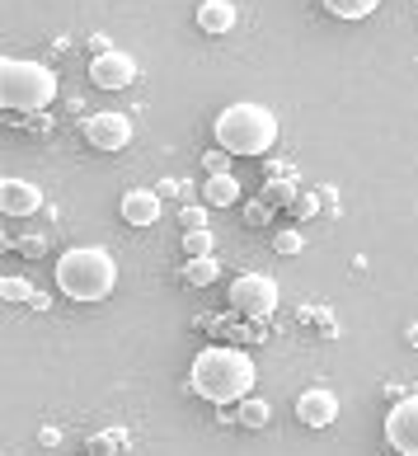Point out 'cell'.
Listing matches in <instances>:
<instances>
[{"label": "cell", "instance_id": "6da1fadb", "mask_svg": "<svg viewBox=\"0 0 418 456\" xmlns=\"http://www.w3.org/2000/svg\"><path fill=\"white\" fill-rule=\"evenodd\" d=\"M254 381H259V367L245 348H203L193 358V371H189V386L212 404L245 400L254 391Z\"/></svg>", "mask_w": 418, "mask_h": 456}, {"label": "cell", "instance_id": "7a4b0ae2", "mask_svg": "<svg viewBox=\"0 0 418 456\" xmlns=\"http://www.w3.org/2000/svg\"><path fill=\"white\" fill-rule=\"evenodd\" d=\"M212 137L221 151H230V156H269L273 142H277V118H273V109L245 99V104H230V109L216 113Z\"/></svg>", "mask_w": 418, "mask_h": 456}, {"label": "cell", "instance_id": "3957f363", "mask_svg": "<svg viewBox=\"0 0 418 456\" xmlns=\"http://www.w3.org/2000/svg\"><path fill=\"white\" fill-rule=\"evenodd\" d=\"M118 282V264L99 245H76L57 259V292L71 301H104Z\"/></svg>", "mask_w": 418, "mask_h": 456}, {"label": "cell", "instance_id": "277c9868", "mask_svg": "<svg viewBox=\"0 0 418 456\" xmlns=\"http://www.w3.org/2000/svg\"><path fill=\"white\" fill-rule=\"evenodd\" d=\"M57 99V71L43 61H20L5 57L0 61V104L20 109V113H38Z\"/></svg>", "mask_w": 418, "mask_h": 456}, {"label": "cell", "instance_id": "5b68a950", "mask_svg": "<svg viewBox=\"0 0 418 456\" xmlns=\"http://www.w3.org/2000/svg\"><path fill=\"white\" fill-rule=\"evenodd\" d=\"M230 306H236L240 315H249V320L273 315V311H277V282L263 278V273L236 278V282H230Z\"/></svg>", "mask_w": 418, "mask_h": 456}, {"label": "cell", "instance_id": "8992f818", "mask_svg": "<svg viewBox=\"0 0 418 456\" xmlns=\"http://www.w3.org/2000/svg\"><path fill=\"white\" fill-rule=\"evenodd\" d=\"M80 132H85V142L94 151H123L132 142V118L118 113V109H99L80 123Z\"/></svg>", "mask_w": 418, "mask_h": 456}, {"label": "cell", "instance_id": "52a82bcc", "mask_svg": "<svg viewBox=\"0 0 418 456\" xmlns=\"http://www.w3.org/2000/svg\"><path fill=\"white\" fill-rule=\"evenodd\" d=\"M386 443L405 456H418V395H405L386 414Z\"/></svg>", "mask_w": 418, "mask_h": 456}, {"label": "cell", "instance_id": "ba28073f", "mask_svg": "<svg viewBox=\"0 0 418 456\" xmlns=\"http://www.w3.org/2000/svg\"><path fill=\"white\" fill-rule=\"evenodd\" d=\"M90 80L99 90H127L132 80H137V61L127 53H118V47H104V53L90 61Z\"/></svg>", "mask_w": 418, "mask_h": 456}, {"label": "cell", "instance_id": "9c48e42d", "mask_svg": "<svg viewBox=\"0 0 418 456\" xmlns=\"http://www.w3.org/2000/svg\"><path fill=\"white\" fill-rule=\"evenodd\" d=\"M38 208H43L38 183L14 179V175L0 179V212H5V216H28V212H38Z\"/></svg>", "mask_w": 418, "mask_h": 456}, {"label": "cell", "instance_id": "30bf717a", "mask_svg": "<svg viewBox=\"0 0 418 456\" xmlns=\"http://www.w3.org/2000/svg\"><path fill=\"white\" fill-rule=\"evenodd\" d=\"M296 419L306 428H329L334 419H339V395L334 391H306L296 400Z\"/></svg>", "mask_w": 418, "mask_h": 456}, {"label": "cell", "instance_id": "8fae6325", "mask_svg": "<svg viewBox=\"0 0 418 456\" xmlns=\"http://www.w3.org/2000/svg\"><path fill=\"white\" fill-rule=\"evenodd\" d=\"M197 28H203L207 38L230 33L236 28V5H230V0H203V5H197Z\"/></svg>", "mask_w": 418, "mask_h": 456}, {"label": "cell", "instance_id": "7c38bea8", "mask_svg": "<svg viewBox=\"0 0 418 456\" xmlns=\"http://www.w3.org/2000/svg\"><path fill=\"white\" fill-rule=\"evenodd\" d=\"M156 216H160V193L132 189V193L123 198V222H127V226H156Z\"/></svg>", "mask_w": 418, "mask_h": 456}, {"label": "cell", "instance_id": "4fadbf2b", "mask_svg": "<svg viewBox=\"0 0 418 456\" xmlns=\"http://www.w3.org/2000/svg\"><path fill=\"white\" fill-rule=\"evenodd\" d=\"M203 202H207V208H236V202H240V179L230 175V170H221V175H207Z\"/></svg>", "mask_w": 418, "mask_h": 456}, {"label": "cell", "instance_id": "5bb4252c", "mask_svg": "<svg viewBox=\"0 0 418 456\" xmlns=\"http://www.w3.org/2000/svg\"><path fill=\"white\" fill-rule=\"evenodd\" d=\"M320 5L334 14V20H366L381 0H320Z\"/></svg>", "mask_w": 418, "mask_h": 456}, {"label": "cell", "instance_id": "9a60e30c", "mask_svg": "<svg viewBox=\"0 0 418 456\" xmlns=\"http://www.w3.org/2000/svg\"><path fill=\"white\" fill-rule=\"evenodd\" d=\"M183 282H189V287H207V282H216V259H212V255L189 259V268H183Z\"/></svg>", "mask_w": 418, "mask_h": 456}, {"label": "cell", "instance_id": "2e32d148", "mask_svg": "<svg viewBox=\"0 0 418 456\" xmlns=\"http://www.w3.org/2000/svg\"><path fill=\"white\" fill-rule=\"evenodd\" d=\"M212 249H216L212 226L207 231H183V255H189V259H203V255H212Z\"/></svg>", "mask_w": 418, "mask_h": 456}, {"label": "cell", "instance_id": "e0dca14e", "mask_svg": "<svg viewBox=\"0 0 418 456\" xmlns=\"http://www.w3.org/2000/svg\"><path fill=\"white\" fill-rule=\"evenodd\" d=\"M240 424H249V428H263V424H269V404L245 395V404H240Z\"/></svg>", "mask_w": 418, "mask_h": 456}, {"label": "cell", "instance_id": "ac0fdd59", "mask_svg": "<svg viewBox=\"0 0 418 456\" xmlns=\"http://www.w3.org/2000/svg\"><path fill=\"white\" fill-rule=\"evenodd\" d=\"M0 292H5L10 301H28V306L38 301V292H33V287H28L24 278H5V282H0Z\"/></svg>", "mask_w": 418, "mask_h": 456}, {"label": "cell", "instance_id": "d6986e66", "mask_svg": "<svg viewBox=\"0 0 418 456\" xmlns=\"http://www.w3.org/2000/svg\"><path fill=\"white\" fill-rule=\"evenodd\" d=\"M179 226H183V231H207V202L183 208V212H179Z\"/></svg>", "mask_w": 418, "mask_h": 456}, {"label": "cell", "instance_id": "ffe728a7", "mask_svg": "<svg viewBox=\"0 0 418 456\" xmlns=\"http://www.w3.org/2000/svg\"><path fill=\"white\" fill-rule=\"evenodd\" d=\"M273 249H277V255H301L306 240H301V231H277L273 235Z\"/></svg>", "mask_w": 418, "mask_h": 456}, {"label": "cell", "instance_id": "44dd1931", "mask_svg": "<svg viewBox=\"0 0 418 456\" xmlns=\"http://www.w3.org/2000/svg\"><path fill=\"white\" fill-rule=\"evenodd\" d=\"M226 156H230V151H212L203 165H212V175H221V170H226Z\"/></svg>", "mask_w": 418, "mask_h": 456}, {"label": "cell", "instance_id": "7402d4cb", "mask_svg": "<svg viewBox=\"0 0 418 456\" xmlns=\"http://www.w3.org/2000/svg\"><path fill=\"white\" fill-rule=\"evenodd\" d=\"M43 249H47L43 235H28V240H24V255H43Z\"/></svg>", "mask_w": 418, "mask_h": 456}]
</instances>
